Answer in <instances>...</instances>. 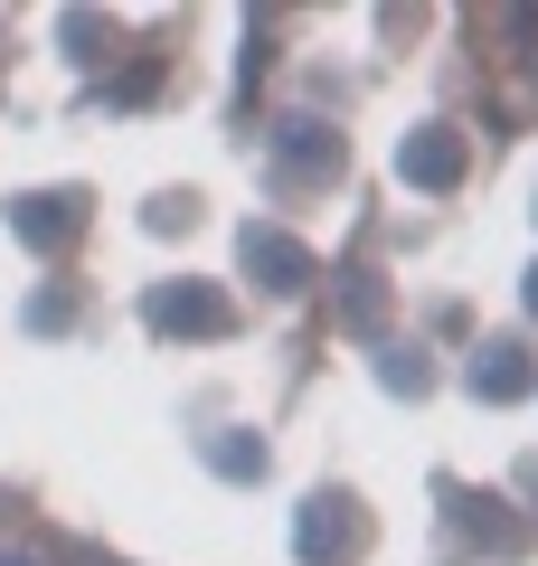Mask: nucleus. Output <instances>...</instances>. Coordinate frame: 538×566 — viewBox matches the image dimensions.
Masks as SVG:
<instances>
[{"label": "nucleus", "mask_w": 538, "mask_h": 566, "mask_svg": "<svg viewBox=\"0 0 538 566\" xmlns=\"http://www.w3.org/2000/svg\"><path fill=\"white\" fill-rule=\"evenodd\" d=\"M10 227H20L29 245H66V237L85 227V208H76V189H39V199L10 208Z\"/></svg>", "instance_id": "f257e3e1"}, {"label": "nucleus", "mask_w": 538, "mask_h": 566, "mask_svg": "<svg viewBox=\"0 0 538 566\" xmlns=\"http://www.w3.org/2000/svg\"><path fill=\"white\" fill-rule=\"evenodd\" d=\"M246 274H265L275 293H293V283H312V255H302L293 237H275V227H246Z\"/></svg>", "instance_id": "f03ea898"}, {"label": "nucleus", "mask_w": 538, "mask_h": 566, "mask_svg": "<svg viewBox=\"0 0 538 566\" xmlns=\"http://www.w3.org/2000/svg\"><path fill=\"white\" fill-rule=\"evenodd\" d=\"M397 170H406L416 189H454V170H463V142H454V133H416V142L397 151Z\"/></svg>", "instance_id": "7ed1b4c3"}, {"label": "nucleus", "mask_w": 538, "mask_h": 566, "mask_svg": "<svg viewBox=\"0 0 538 566\" xmlns=\"http://www.w3.org/2000/svg\"><path fill=\"white\" fill-rule=\"evenodd\" d=\"M152 331H199V340H218L227 303L218 293H152Z\"/></svg>", "instance_id": "20e7f679"}, {"label": "nucleus", "mask_w": 538, "mask_h": 566, "mask_svg": "<svg viewBox=\"0 0 538 566\" xmlns=\"http://www.w3.org/2000/svg\"><path fill=\"white\" fill-rule=\"evenodd\" d=\"M519 387H529V378H519L510 349H482V359H473V397H519Z\"/></svg>", "instance_id": "39448f33"}, {"label": "nucleus", "mask_w": 538, "mask_h": 566, "mask_svg": "<svg viewBox=\"0 0 538 566\" xmlns=\"http://www.w3.org/2000/svg\"><path fill=\"white\" fill-rule=\"evenodd\" d=\"M529 312H538V274H529Z\"/></svg>", "instance_id": "423d86ee"}]
</instances>
